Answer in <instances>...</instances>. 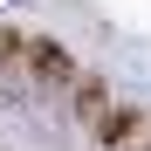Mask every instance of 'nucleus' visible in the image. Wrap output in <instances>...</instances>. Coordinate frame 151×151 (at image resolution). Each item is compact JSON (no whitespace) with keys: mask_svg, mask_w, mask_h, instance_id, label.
Masks as SVG:
<instances>
[{"mask_svg":"<svg viewBox=\"0 0 151 151\" xmlns=\"http://www.w3.org/2000/svg\"><path fill=\"white\" fill-rule=\"evenodd\" d=\"M28 76H41L48 89H62V83H76V55L62 41H28Z\"/></svg>","mask_w":151,"mask_h":151,"instance_id":"obj_1","label":"nucleus"},{"mask_svg":"<svg viewBox=\"0 0 151 151\" xmlns=\"http://www.w3.org/2000/svg\"><path fill=\"white\" fill-rule=\"evenodd\" d=\"M103 110H110V83H103V76H76V117L96 124Z\"/></svg>","mask_w":151,"mask_h":151,"instance_id":"obj_2","label":"nucleus"}]
</instances>
